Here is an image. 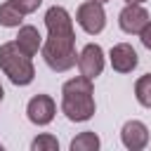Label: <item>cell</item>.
Listing matches in <instances>:
<instances>
[{
  "label": "cell",
  "mask_w": 151,
  "mask_h": 151,
  "mask_svg": "<svg viewBox=\"0 0 151 151\" xmlns=\"http://www.w3.org/2000/svg\"><path fill=\"white\" fill-rule=\"evenodd\" d=\"M94 87L85 76H76L61 85V113L71 123H85L94 116Z\"/></svg>",
  "instance_id": "cell-1"
},
{
  "label": "cell",
  "mask_w": 151,
  "mask_h": 151,
  "mask_svg": "<svg viewBox=\"0 0 151 151\" xmlns=\"http://www.w3.org/2000/svg\"><path fill=\"white\" fill-rule=\"evenodd\" d=\"M40 54L45 59V64L57 71H71L78 64V52H76V31L73 33H47V38L42 40Z\"/></svg>",
  "instance_id": "cell-2"
},
{
  "label": "cell",
  "mask_w": 151,
  "mask_h": 151,
  "mask_svg": "<svg viewBox=\"0 0 151 151\" xmlns=\"http://www.w3.org/2000/svg\"><path fill=\"white\" fill-rule=\"evenodd\" d=\"M0 71H2V73L9 78V83L17 85V87H26V85H31L33 78H35L33 57H28L14 40L0 45Z\"/></svg>",
  "instance_id": "cell-3"
},
{
  "label": "cell",
  "mask_w": 151,
  "mask_h": 151,
  "mask_svg": "<svg viewBox=\"0 0 151 151\" xmlns=\"http://www.w3.org/2000/svg\"><path fill=\"white\" fill-rule=\"evenodd\" d=\"M76 24L87 33V35H99L106 28V12L101 2L85 0L76 9Z\"/></svg>",
  "instance_id": "cell-4"
},
{
  "label": "cell",
  "mask_w": 151,
  "mask_h": 151,
  "mask_svg": "<svg viewBox=\"0 0 151 151\" xmlns=\"http://www.w3.org/2000/svg\"><path fill=\"white\" fill-rule=\"evenodd\" d=\"M104 64H106V57H104L101 45H97V42H87L78 52V71H80V76H85L90 80H94L97 76H101Z\"/></svg>",
  "instance_id": "cell-5"
},
{
  "label": "cell",
  "mask_w": 151,
  "mask_h": 151,
  "mask_svg": "<svg viewBox=\"0 0 151 151\" xmlns=\"http://www.w3.org/2000/svg\"><path fill=\"white\" fill-rule=\"evenodd\" d=\"M54 116H57V101L50 94H35V97L28 99V104H26V118L33 125L45 127V125H50L54 120Z\"/></svg>",
  "instance_id": "cell-6"
},
{
  "label": "cell",
  "mask_w": 151,
  "mask_h": 151,
  "mask_svg": "<svg viewBox=\"0 0 151 151\" xmlns=\"http://www.w3.org/2000/svg\"><path fill=\"white\" fill-rule=\"evenodd\" d=\"M149 21H151V17H149L146 7H144V5H137V2H127V5L120 9V14H118V26H120V31L127 33V35H139L142 28H144Z\"/></svg>",
  "instance_id": "cell-7"
},
{
  "label": "cell",
  "mask_w": 151,
  "mask_h": 151,
  "mask_svg": "<svg viewBox=\"0 0 151 151\" xmlns=\"http://www.w3.org/2000/svg\"><path fill=\"white\" fill-rule=\"evenodd\" d=\"M109 61H111V68L116 73H132L139 64V57H137V50L130 42H118V45L111 47Z\"/></svg>",
  "instance_id": "cell-8"
},
{
  "label": "cell",
  "mask_w": 151,
  "mask_h": 151,
  "mask_svg": "<svg viewBox=\"0 0 151 151\" xmlns=\"http://www.w3.org/2000/svg\"><path fill=\"white\" fill-rule=\"evenodd\" d=\"M120 142L130 151H142L149 146V127L142 120H127L120 130Z\"/></svg>",
  "instance_id": "cell-9"
},
{
  "label": "cell",
  "mask_w": 151,
  "mask_h": 151,
  "mask_svg": "<svg viewBox=\"0 0 151 151\" xmlns=\"http://www.w3.org/2000/svg\"><path fill=\"white\" fill-rule=\"evenodd\" d=\"M14 42H17L28 57H35V54L40 52V47H42V35H40V31H38L35 26L26 24V26H19V33H17Z\"/></svg>",
  "instance_id": "cell-10"
},
{
  "label": "cell",
  "mask_w": 151,
  "mask_h": 151,
  "mask_svg": "<svg viewBox=\"0 0 151 151\" xmlns=\"http://www.w3.org/2000/svg\"><path fill=\"white\" fill-rule=\"evenodd\" d=\"M24 17L26 14L12 0H7V2L0 5V26H5V28H19L21 21H24Z\"/></svg>",
  "instance_id": "cell-11"
},
{
  "label": "cell",
  "mask_w": 151,
  "mask_h": 151,
  "mask_svg": "<svg viewBox=\"0 0 151 151\" xmlns=\"http://www.w3.org/2000/svg\"><path fill=\"white\" fill-rule=\"evenodd\" d=\"M99 146H101V139L92 130H85L71 139V151H99Z\"/></svg>",
  "instance_id": "cell-12"
},
{
  "label": "cell",
  "mask_w": 151,
  "mask_h": 151,
  "mask_svg": "<svg viewBox=\"0 0 151 151\" xmlns=\"http://www.w3.org/2000/svg\"><path fill=\"white\" fill-rule=\"evenodd\" d=\"M134 99L144 109H151V73L137 78V83H134Z\"/></svg>",
  "instance_id": "cell-13"
},
{
  "label": "cell",
  "mask_w": 151,
  "mask_h": 151,
  "mask_svg": "<svg viewBox=\"0 0 151 151\" xmlns=\"http://www.w3.org/2000/svg\"><path fill=\"white\" fill-rule=\"evenodd\" d=\"M57 149H59V139L50 132H42L31 142V151H57Z\"/></svg>",
  "instance_id": "cell-14"
},
{
  "label": "cell",
  "mask_w": 151,
  "mask_h": 151,
  "mask_svg": "<svg viewBox=\"0 0 151 151\" xmlns=\"http://www.w3.org/2000/svg\"><path fill=\"white\" fill-rule=\"evenodd\" d=\"M12 2H14L24 14H33V12L42 5V0H12Z\"/></svg>",
  "instance_id": "cell-15"
},
{
  "label": "cell",
  "mask_w": 151,
  "mask_h": 151,
  "mask_svg": "<svg viewBox=\"0 0 151 151\" xmlns=\"http://www.w3.org/2000/svg\"><path fill=\"white\" fill-rule=\"evenodd\" d=\"M139 40H142V45L146 47V50H151V21L142 28V33H139Z\"/></svg>",
  "instance_id": "cell-16"
},
{
  "label": "cell",
  "mask_w": 151,
  "mask_h": 151,
  "mask_svg": "<svg viewBox=\"0 0 151 151\" xmlns=\"http://www.w3.org/2000/svg\"><path fill=\"white\" fill-rule=\"evenodd\" d=\"M127 2H137V5H144L146 0H125V5H127Z\"/></svg>",
  "instance_id": "cell-17"
},
{
  "label": "cell",
  "mask_w": 151,
  "mask_h": 151,
  "mask_svg": "<svg viewBox=\"0 0 151 151\" xmlns=\"http://www.w3.org/2000/svg\"><path fill=\"white\" fill-rule=\"evenodd\" d=\"M2 97H5V90H2V85H0V104H2Z\"/></svg>",
  "instance_id": "cell-18"
},
{
  "label": "cell",
  "mask_w": 151,
  "mask_h": 151,
  "mask_svg": "<svg viewBox=\"0 0 151 151\" xmlns=\"http://www.w3.org/2000/svg\"><path fill=\"white\" fill-rule=\"evenodd\" d=\"M94 2H101V5H106V2H109V0H94Z\"/></svg>",
  "instance_id": "cell-19"
},
{
  "label": "cell",
  "mask_w": 151,
  "mask_h": 151,
  "mask_svg": "<svg viewBox=\"0 0 151 151\" xmlns=\"http://www.w3.org/2000/svg\"><path fill=\"white\" fill-rule=\"evenodd\" d=\"M0 149H2V144H0Z\"/></svg>",
  "instance_id": "cell-20"
}]
</instances>
